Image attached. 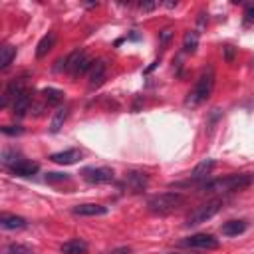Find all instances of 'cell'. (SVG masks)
Returning <instances> with one entry per match:
<instances>
[{
	"label": "cell",
	"mask_w": 254,
	"mask_h": 254,
	"mask_svg": "<svg viewBox=\"0 0 254 254\" xmlns=\"http://www.w3.org/2000/svg\"><path fill=\"white\" fill-rule=\"evenodd\" d=\"M105 73H107V64L103 60H97L93 62L89 73H87V79H89V87H99L105 79Z\"/></svg>",
	"instance_id": "cell-9"
},
{
	"label": "cell",
	"mask_w": 254,
	"mask_h": 254,
	"mask_svg": "<svg viewBox=\"0 0 254 254\" xmlns=\"http://www.w3.org/2000/svg\"><path fill=\"white\" fill-rule=\"evenodd\" d=\"M81 159V151L77 149H65V151H60V153H52L50 155V161L58 163V165H73Z\"/></svg>",
	"instance_id": "cell-12"
},
{
	"label": "cell",
	"mask_w": 254,
	"mask_h": 254,
	"mask_svg": "<svg viewBox=\"0 0 254 254\" xmlns=\"http://www.w3.org/2000/svg\"><path fill=\"white\" fill-rule=\"evenodd\" d=\"M224 56H226V62H232V58H234V48H232V46H226V48H224Z\"/></svg>",
	"instance_id": "cell-30"
},
{
	"label": "cell",
	"mask_w": 254,
	"mask_h": 254,
	"mask_svg": "<svg viewBox=\"0 0 254 254\" xmlns=\"http://www.w3.org/2000/svg\"><path fill=\"white\" fill-rule=\"evenodd\" d=\"M69 175L67 173H48L46 175V183H62V181H67Z\"/></svg>",
	"instance_id": "cell-24"
},
{
	"label": "cell",
	"mask_w": 254,
	"mask_h": 254,
	"mask_svg": "<svg viewBox=\"0 0 254 254\" xmlns=\"http://www.w3.org/2000/svg\"><path fill=\"white\" fill-rule=\"evenodd\" d=\"M8 254H36V250H32L30 246H26V244H18V242H12V244H8V250H6Z\"/></svg>",
	"instance_id": "cell-23"
},
{
	"label": "cell",
	"mask_w": 254,
	"mask_h": 254,
	"mask_svg": "<svg viewBox=\"0 0 254 254\" xmlns=\"http://www.w3.org/2000/svg\"><path fill=\"white\" fill-rule=\"evenodd\" d=\"M139 8H141L143 12H149V10L157 8V2H141V4H139Z\"/></svg>",
	"instance_id": "cell-27"
},
{
	"label": "cell",
	"mask_w": 254,
	"mask_h": 254,
	"mask_svg": "<svg viewBox=\"0 0 254 254\" xmlns=\"http://www.w3.org/2000/svg\"><path fill=\"white\" fill-rule=\"evenodd\" d=\"M185 194H181V192H177V190H169V192H159V194H155V196H151L149 200H147V208H149V212H153V214H171V212H175L177 208H181L183 204H185Z\"/></svg>",
	"instance_id": "cell-3"
},
{
	"label": "cell",
	"mask_w": 254,
	"mask_h": 254,
	"mask_svg": "<svg viewBox=\"0 0 254 254\" xmlns=\"http://www.w3.org/2000/svg\"><path fill=\"white\" fill-rule=\"evenodd\" d=\"M212 169H214V161H212V159H202V161L192 169L189 183H200V185H202V183L206 181V177L210 175Z\"/></svg>",
	"instance_id": "cell-8"
},
{
	"label": "cell",
	"mask_w": 254,
	"mask_h": 254,
	"mask_svg": "<svg viewBox=\"0 0 254 254\" xmlns=\"http://www.w3.org/2000/svg\"><path fill=\"white\" fill-rule=\"evenodd\" d=\"M246 18H244V22L246 24H250V22H254V6H248V10H246V14H244Z\"/></svg>",
	"instance_id": "cell-28"
},
{
	"label": "cell",
	"mask_w": 254,
	"mask_h": 254,
	"mask_svg": "<svg viewBox=\"0 0 254 254\" xmlns=\"http://www.w3.org/2000/svg\"><path fill=\"white\" fill-rule=\"evenodd\" d=\"M10 171L16 177H34L40 171V165L36 161H28V159H20L16 165L10 167Z\"/></svg>",
	"instance_id": "cell-10"
},
{
	"label": "cell",
	"mask_w": 254,
	"mask_h": 254,
	"mask_svg": "<svg viewBox=\"0 0 254 254\" xmlns=\"http://www.w3.org/2000/svg\"><path fill=\"white\" fill-rule=\"evenodd\" d=\"M171 36H173V32H171L169 28H167V30H163V32H161V36H159V44H161V46H165V44L171 40Z\"/></svg>",
	"instance_id": "cell-26"
},
{
	"label": "cell",
	"mask_w": 254,
	"mask_h": 254,
	"mask_svg": "<svg viewBox=\"0 0 254 254\" xmlns=\"http://www.w3.org/2000/svg\"><path fill=\"white\" fill-rule=\"evenodd\" d=\"M252 183H254V173H234V175H226V177H222V179L204 181L202 185H198V190H200V192L226 194V192L242 190V189L250 187Z\"/></svg>",
	"instance_id": "cell-1"
},
{
	"label": "cell",
	"mask_w": 254,
	"mask_h": 254,
	"mask_svg": "<svg viewBox=\"0 0 254 254\" xmlns=\"http://www.w3.org/2000/svg\"><path fill=\"white\" fill-rule=\"evenodd\" d=\"M224 206V200L222 198H212V200H206L202 204H198L192 212H189L185 224L187 226H196V224H202L206 220H210L212 216H216Z\"/></svg>",
	"instance_id": "cell-4"
},
{
	"label": "cell",
	"mask_w": 254,
	"mask_h": 254,
	"mask_svg": "<svg viewBox=\"0 0 254 254\" xmlns=\"http://www.w3.org/2000/svg\"><path fill=\"white\" fill-rule=\"evenodd\" d=\"M30 103H32L30 91H22V93L14 99V103H12V115H14V117H24L26 111L30 109Z\"/></svg>",
	"instance_id": "cell-14"
},
{
	"label": "cell",
	"mask_w": 254,
	"mask_h": 254,
	"mask_svg": "<svg viewBox=\"0 0 254 254\" xmlns=\"http://www.w3.org/2000/svg\"><path fill=\"white\" fill-rule=\"evenodd\" d=\"M2 133H4V135H10V137L22 135V133H24V127H20V125H4V127H2Z\"/></svg>",
	"instance_id": "cell-25"
},
{
	"label": "cell",
	"mask_w": 254,
	"mask_h": 254,
	"mask_svg": "<svg viewBox=\"0 0 254 254\" xmlns=\"http://www.w3.org/2000/svg\"><path fill=\"white\" fill-rule=\"evenodd\" d=\"M83 58H85V52H83V50H75V52H71V54L65 58V71H69V73L73 75L75 67L81 64Z\"/></svg>",
	"instance_id": "cell-22"
},
{
	"label": "cell",
	"mask_w": 254,
	"mask_h": 254,
	"mask_svg": "<svg viewBox=\"0 0 254 254\" xmlns=\"http://www.w3.org/2000/svg\"><path fill=\"white\" fill-rule=\"evenodd\" d=\"M67 115H69V107H67V105H60V107L56 109L54 117H52V123H50V131H52V133H58V131L64 127V123H65Z\"/></svg>",
	"instance_id": "cell-17"
},
{
	"label": "cell",
	"mask_w": 254,
	"mask_h": 254,
	"mask_svg": "<svg viewBox=\"0 0 254 254\" xmlns=\"http://www.w3.org/2000/svg\"><path fill=\"white\" fill-rule=\"evenodd\" d=\"M42 95L48 101V105H58L60 107V103L64 101V91L62 89H56V87H44L42 89Z\"/></svg>",
	"instance_id": "cell-21"
},
{
	"label": "cell",
	"mask_w": 254,
	"mask_h": 254,
	"mask_svg": "<svg viewBox=\"0 0 254 254\" xmlns=\"http://www.w3.org/2000/svg\"><path fill=\"white\" fill-rule=\"evenodd\" d=\"M71 212L77 216H101V214H107V206L95 204V202H85V204H75L71 208Z\"/></svg>",
	"instance_id": "cell-11"
},
{
	"label": "cell",
	"mask_w": 254,
	"mask_h": 254,
	"mask_svg": "<svg viewBox=\"0 0 254 254\" xmlns=\"http://www.w3.org/2000/svg\"><path fill=\"white\" fill-rule=\"evenodd\" d=\"M183 246H189V248H200V250H214L218 248V238H214L212 234H206V232H200V234H192V236H187L185 240H181Z\"/></svg>",
	"instance_id": "cell-6"
},
{
	"label": "cell",
	"mask_w": 254,
	"mask_h": 254,
	"mask_svg": "<svg viewBox=\"0 0 254 254\" xmlns=\"http://www.w3.org/2000/svg\"><path fill=\"white\" fill-rule=\"evenodd\" d=\"M246 228H248V222H246V220H226V222H222L220 232H222L224 236H238V234H242Z\"/></svg>",
	"instance_id": "cell-16"
},
{
	"label": "cell",
	"mask_w": 254,
	"mask_h": 254,
	"mask_svg": "<svg viewBox=\"0 0 254 254\" xmlns=\"http://www.w3.org/2000/svg\"><path fill=\"white\" fill-rule=\"evenodd\" d=\"M0 226H2L4 230H22V228L28 226V220H26L24 216L4 212V214L0 216Z\"/></svg>",
	"instance_id": "cell-13"
},
{
	"label": "cell",
	"mask_w": 254,
	"mask_h": 254,
	"mask_svg": "<svg viewBox=\"0 0 254 254\" xmlns=\"http://www.w3.org/2000/svg\"><path fill=\"white\" fill-rule=\"evenodd\" d=\"M196 48H198V32L196 30H189L185 34V38H183V50L187 54H194Z\"/></svg>",
	"instance_id": "cell-19"
},
{
	"label": "cell",
	"mask_w": 254,
	"mask_h": 254,
	"mask_svg": "<svg viewBox=\"0 0 254 254\" xmlns=\"http://www.w3.org/2000/svg\"><path fill=\"white\" fill-rule=\"evenodd\" d=\"M123 185L131 192H143L149 187V175L143 171H127L123 177Z\"/></svg>",
	"instance_id": "cell-7"
},
{
	"label": "cell",
	"mask_w": 254,
	"mask_h": 254,
	"mask_svg": "<svg viewBox=\"0 0 254 254\" xmlns=\"http://www.w3.org/2000/svg\"><path fill=\"white\" fill-rule=\"evenodd\" d=\"M87 242L81 240V238H71L67 242H64L60 246V252L62 254H87Z\"/></svg>",
	"instance_id": "cell-15"
},
{
	"label": "cell",
	"mask_w": 254,
	"mask_h": 254,
	"mask_svg": "<svg viewBox=\"0 0 254 254\" xmlns=\"http://www.w3.org/2000/svg\"><path fill=\"white\" fill-rule=\"evenodd\" d=\"M212 87H214V69L212 65H208L206 69H202V73L198 75L192 91H189L187 99H185V105L187 107H196L200 105L202 101H206L212 93Z\"/></svg>",
	"instance_id": "cell-2"
},
{
	"label": "cell",
	"mask_w": 254,
	"mask_h": 254,
	"mask_svg": "<svg viewBox=\"0 0 254 254\" xmlns=\"http://www.w3.org/2000/svg\"><path fill=\"white\" fill-rule=\"evenodd\" d=\"M14 58H16V48L10 46V44L2 46L0 48V69H8Z\"/></svg>",
	"instance_id": "cell-20"
},
{
	"label": "cell",
	"mask_w": 254,
	"mask_h": 254,
	"mask_svg": "<svg viewBox=\"0 0 254 254\" xmlns=\"http://www.w3.org/2000/svg\"><path fill=\"white\" fill-rule=\"evenodd\" d=\"M81 175L91 185H105L115 179V175L109 167H85V169H81Z\"/></svg>",
	"instance_id": "cell-5"
},
{
	"label": "cell",
	"mask_w": 254,
	"mask_h": 254,
	"mask_svg": "<svg viewBox=\"0 0 254 254\" xmlns=\"http://www.w3.org/2000/svg\"><path fill=\"white\" fill-rule=\"evenodd\" d=\"M56 44V32H48L46 36H42V40L36 46V58H44Z\"/></svg>",
	"instance_id": "cell-18"
},
{
	"label": "cell",
	"mask_w": 254,
	"mask_h": 254,
	"mask_svg": "<svg viewBox=\"0 0 254 254\" xmlns=\"http://www.w3.org/2000/svg\"><path fill=\"white\" fill-rule=\"evenodd\" d=\"M107 254H131V248H127V246H121V248H115V250H109Z\"/></svg>",
	"instance_id": "cell-29"
}]
</instances>
